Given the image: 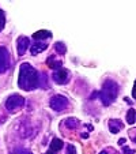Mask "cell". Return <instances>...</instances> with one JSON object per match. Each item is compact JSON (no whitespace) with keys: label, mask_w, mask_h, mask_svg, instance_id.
Listing matches in <instances>:
<instances>
[{"label":"cell","mask_w":136,"mask_h":154,"mask_svg":"<svg viewBox=\"0 0 136 154\" xmlns=\"http://www.w3.org/2000/svg\"><path fill=\"white\" fill-rule=\"evenodd\" d=\"M18 86L22 90L26 91L35 90L37 87H40V75L29 63L20 64L19 76H18Z\"/></svg>","instance_id":"1"},{"label":"cell","mask_w":136,"mask_h":154,"mask_svg":"<svg viewBox=\"0 0 136 154\" xmlns=\"http://www.w3.org/2000/svg\"><path fill=\"white\" fill-rule=\"evenodd\" d=\"M117 94H119V85H117L116 82H113V81H110V79H109V81H106L104 83L102 90L99 91L97 96H99L102 105L109 106V105L112 104L114 100H116Z\"/></svg>","instance_id":"2"},{"label":"cell","mask_w":136,"mask_h":154,"mask_svg":"<svg viewBox=\"0 0 136 154\" xmlns=\"http://www.w3.org/2000/svg\"><path fill=\"white\" fill-rule=\"evenodd\" d=\"M49 105H50V108H52L53 111L61 112V111H64V109H67V108H68L70 101H68V98H67V97L61 96V94H56V96H53L52 98H50Z\"/></svg>","instance_id":"3"},{"label":"cell","mask_w":136,"mask_h":154,"mask_svg":"<svg viewBox=\"0 0 136 154\" xmlns=\"http://www.w3.org/2000/svg\"><path fill=\"white\" fill-rule=\"evenodd\" d=\"M23 105H25L23 97L19 96V94H12L6 101V109L8 112H14V111H17V109H19V108H22Z\"/></svg>","instance_id":"4"},{"label":"cell","mask_w":136,"mask_h":154,"mask_svg":"<svg viewBox=\"0 0 136 154\" xmlns=\"http://www.w3.org/2000/svg\"><path fill=\"white\" fill-rule=\"evenodd\" d=\"M10 68V53L7 48L0 47V74L6 72Z\"/></svg>","instance_id":"5"},{"label":"cell","mask_w":136,"mask_h":154,"mask_svg":"<svg viewBox=\"0 0 136 154\" xmlns=\"http://www.w3.org/2000/svg\"><path fill=\"white\" fill-rule=\"evenodd\" d=\"M52 78L56 83L65 85L67 82H68V79H70V72H68V70H65V68H59V70H56L55 72H53Z\"/></svg>","instance_id":"6"},{"label":"cell","mask_w":136,"mask_h":154,"mask_svg":"<svg viewBox=\"0 0 136 154\" xmlns=\"http://www.w3.org/2000/svg\"><path fill=\"white\" fill-rule=\"evenodd\" d=\"M29 47H30L29 37L22 35V37H19L18 38V41H17V53L19 56H23L25 53H26V51L29 49Z\"/></svg>","instance_id":"7"},{"label":"cell","mask_w":136,"mask_h":154,"mask_svg":"<svg viewBox=\"0 0 136 154\" xmlns=\"http://www.w3.org/2000/svg\"><path fill=\"white\" fill-rule=\"evenodd\" d=\"M122 127H124V123H121V120H110L109 122V130L112 134H117V132H120V131L122 130Z\"/></svg>","instance_id":"8"},{"label":"cell","mask_w":136,"mask_h":154,"mask_svg":"<svg viewBox=\"0 0 136 154\" xmlns=\"http://www.w3.org/2000/svg\"><path fill=\"white\" fill-rule=\"evenodd\" d=\"M48 48V45L47 44H44V42H35V44H33L32 47H30V51H32V55H38V53H41V52H44V51Z\"/></svg>","instance_id":"9"},{"label":"cell","mask_w":136,"mask_h":154,"mask_svg":"<svg viewBox=\"0 0 136 154\" xmlns=\"http://www.w3.org/2000/svg\"><path fill=\"white\" fill-rule=\"evenodd\" d=\"M47 64L49 66L52 70H59V68H61V66H63V61L61 60H56L55 59V56H49L48 57V60H47Z\"/></svg>","instance_id":"10"},{"label":"cell","mask_w":136,"mask_h":154,"mask_svg":"<svg viewBox=\"0 0 136 154\" xmlns=\"http://www.w3.org/2000/svg\"><path fill=\"white\" fill-rule=\"evenodd\" d=\"M52 37V33L48 32V30H40V32H35L34 34H33V38L34 40H45V38H50Z\"/></svg>","instance_id":"11"},{"label":"cell","mask_w":136,"mask_h":154,"mask_svg":"<svg viewBox=\"0 0 136 154\" xmlns=\"http://www.w3.org/2000/svg\"><path fill=\"white\" fill-rule=\"evenodd\" d=\"M64 125H65L68 130H76L79 125V122L76 119H74V117H68V119L64 120Z\"/></svg>","instance_id":"12"},{"label":"cell","mask_w":136,"mask_h":154,"mask_svg":"<svg viewBox=\"0 0 136 154\" xmlns=\"http://www.w3.org/2000/svg\"><path fill=\"white\" fill-rule=\"evenodd\" d=\"M63 140L61 139H59V138H55V139L50 142V150L52 151H59V150H61L63 149Z\"/></svg>","instance_id":"13"},{"label":"cell","mask_w":136,"mask_h":154,"mask_svg":"<svg viewBox=\"0 0 136 154\" xmlns=\"http://www.w3.org/2000/svg\"><path fill=\"white\" fill-rule=\"evenodd\" d=\"M135 119H136V111L133 108H131L129 111L127 112V123L128 124H133V123H135Z\"/></svg>","instance_id":"14"},{"label":"cell","mask_w":136,"mask_h":154,"mask_svg":"<svg viewBox=\"0 0 136 154\" xmlns=\"http://www.w3.org/2000/svg\"><path fill=\"white\" fill-rule=\"evenodd\" d=\"M55 49H56V52H59L60 55H64V53L67 52V48L63 42H56L55 44Z\"/></svg>","instance_id":"15"},{"label":"cell","mask_w":136,"mask_h":154,"mask_svg":"<svg viewBox=\"0 0 136 154\" xmlns=\"http://www.w3.org/2000/svg\"><path fill=\"white\" fill-rule=\"evenodd\" d=\"M4 25H6V15H4V12L0 10V32L3 30Z\"/></svg>","instance_id":"16"},{"label":"cell","mask_w":136,"mask_h":154,"mask_svg":"<svg viewBox=\"0 0 136 154\" xmlns=\"http://www.w3.org/2000/svg\"><path fill=\"white\" fill-rule=\"evenodd\" d=\"M67 154H76V150L72 145H68V147H67Z\"/></svg>","instance_id":"17"},{"label":"cell","mask_w":136,"mask_h":154,"mask_svg":"<svg viewBox=\"0 0 136 154\" xmlns=\"http://www.w3.org/2000/svg\"><path fill=\"white\" fill-rule=\"evenodd\" d=\"M122 151H124V154H135V150L131 147H128V146H125L124 149H122Z\"/></svg>","instance_id":"18"},{"label":"cell","mask_w":136,"mask_h":154,"mask_svg":"<svg viewBox=\"0 0 136 154\" xmlns=\"http://www.w3.org/2000/svg\"><path fill=\"white\" fill-rule=\"evenodd\" d=\"M14 154H32L29 150H25V149H22V150H18V151H15Z\"/></svg>","instance_id":"19"},{"label":"cell","mask_w":136,"mask_h":154,"mask_svg":"<svg viewBox=\"0 0 136 154\" xmlns=\"http://www.w3.org/2000/svg\"><path fill=\"white\" fill-rule=\"evenodd\" d=\"M131 134H132V135H131V138H132V140L136 143V131H131Z\"/></svg>","instance_id":"20"},{"label":"cell","mask_w":136,"mask_h":154,"mask_svg":"<svg viewBox=\"0 0 136 154\" xmlns=\"http://www.w3.org/2000/svg\"><path fill=\"white\" fill-rule=\"evenodd\" d=\"M132 97L136 98V81H135V85H133V90H132Z\"/></svg>","instance_id":"21"},{"label":"cell","mask_w":136,"mask_h":154,"mask_svg":"<svg viewBox=\"0 0 136 154\" xmlns=\"http://www.w3.org/2000/svg\"><path fill=\"white\" fill-rule=\"evenodd\" d=\"M124 142H125V139H124V138H121V139L119 140V143H120V145H122V143H124Z\"/></svg>","instance_id":"22"},{"label":"cell","mask_w":136,"mask_h":154,"mask_svg":"<svg viewBox=\"0 0 136 154\" xmlns=\"http://www.w3.org/2000/svg\"><path fill=\"white\" fill-rule=\"evenodd\" d=\"M99 154H109V151H107V150H104V151H101Z\"/></svg>","instance_id":"23"},{"label":"cell","mask_w":136,"mask_h":154,"mask_svg":"<svg viewBox=\"0 0 136 154\" xmlns=\"http://www.w3.org/2000/svg\"><path fill=\"white\" fill-rule=\"evenodd\" d=\"M47 154H50V151H48V153H47Z\"/></svg>","instance_id":"24"}]
</instances>
